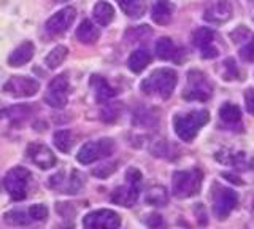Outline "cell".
Instances as JSON below:
<instances>
[{
	"label": "cell",
	"instance_id": "11",
	"mask_svg": "<svg viewBox=\"0 0 254 229\" xmlns=\"http://www.w3.org/2000/svg\"><path fill=\"white\" fill-rule=\"evenodd\" d=\"M75 18H76V10L73 6H65V8L54 13L53 16L46 21V24H45L46 32L50 35H61L73 24Z\"/></svg>",
	"mask_w": 254,
	"mask_h": 229
},
{
	"label": "cell",
	"instance_id": "38",
	"mask_svg": "<svg viewBox=\"0 0 254 229\" xmlns=\"http://www.w3.org/2000/svg\"><path fill=\"white\" fill-rule=\"evenodd\" d=\"M200 54H202V58H205V59H211V58L218 56V50L211 45V46H206V48H202Z\"/></svg>",
	"mask_w": 254,
	"mask_h": 229
},
{
	"label": "cell",
	"instance_id": "21",
	"mask_svg": "<svg viewBox=\"0 0 254 229\" xmlns=\"http://www.w3.org/2000/svg\"><path fill=\"white\" fill-rule=\"evenodd\" d=\"M149 62H151V53L141 48V50H135L130 54L129 61H127V66H129V69L133 74H140L148 67Z\"/></svg>",
	"mask_w": 254,
	"mask_h": 229
},
{
	"label": "cell",
	"instance_id": "14",
	"mask_svg": "<svg viewBox=\"0 0 254 229\" xmlns=\"http://www.w3.org/2000/svg\"><path fill=\"white\" fill-rule=\"evenodd\" d=\"M64 173H58V175L51 177V186L56 189H61V193L67 194H75L78 193L83 186V177L81 173L76 170H71V175L68 178H62Z\"/></svg>",
	"mask_w": 254,
	"mask_h": 229
},
{
	"label": "cell",
	"instance_id": "37",
	"mask_svg": "<svg viewBox=\"0 0 254 229\" xmlns=\"http://www.w3.org/2000/svg\"><path fill=\"white\" fill-rule=\"evenodd\" d=\"M245 100H246V108L250 113H254V91L248 89L245 92Z\"/></svg>",
	"mask_w": 254,
	"mask_h": 229
},
{
	"label": "cell",
	"instance_id": "2",
	"mask_svg": "<svg viewBox=\"0 0 254 229\" xmlns=\"http://www.w3.org/2000/svg\"><path fill=\"white\" fill-rule=\"evenodd\" d=\"M210 121V115L206 110H194V112L177 115L173 118L175 134L183 142H192L200 131L202 126Z\"/></svg>",
	"mask_w": 254,
	"mask_h": 229
},
{
	"label": "cell",
	"instance_id": "25",
	"mask_svg": "<svg viewBox=\"0 0 254 229\" xmlns=\"http://www.w3.org/2000/svg\"><path fill=\"white\" fill-rule=\"evenodd\" d=\"M175 53H177V50H175V45H173V42L170 40L169 37H164V38H161V40H157V43H156V56L159 59H162V61L172 59L175 56Z\"/></svg>",
	"mask_w": 254,
	"mask_h": 229
},
{
	"label": "cell",
	"instance_id": "28",
	"mask_svg": "<svg viewBox=\"0 0 254 229\" xmlns=\"http://www.w3.org/2000/svg\"><path fill=\"white\" fill-rule=\"evenodd\" d=\"M5 221L8 225H13V226H24V225H29L32 218L30 215H27L26 212H21V210H11L5 213Z\"/></svg>",
	"mask_w": 254,
	"mask_h": 229
},
{
	"label": "cell",
	"instance_id": "36",
	"mask_svg": "<svg viewBox=\"0 0 254 229\" xmlns=\"http://www.w3.org/2000/svg\"><path fill=\"white\" fill-rule=\"evenodd\" d=\"M246 35H250V30L246 29V27H238L237 30H234V32H232V38H234L235 43L243 42Z\"/></svg>",
	"mask_w": 254,
	"mask_h": 229
},
{
	"label": "cell",
	"instance_id": "30",
	"mask_svg": "<svg viewBox=\"0 0 254 229\" xmlns=\"http://www.w3.org/2000/svg\"><path fill=\"white\" fill-rule=\"evenodd\" d=\"M3 115L10 120L11 123H22L29 116V108L19 105V107H11L3 112Z\"/></svg>",
	"mask_w": 254,
	"mask_h": 229
},
{
	"label": "cell",
	"instance_id": "26",
	"mask_svg": "<svg viewBox=\"0 0 254 229\" xmlns=\"http://www.w3.org/2000/svg\"><path fill=\"white\" fill-rule=\"evenodd\" d=\"M54 145L62 153H68L73 147V136L70 131H58L54 134Z\"/></svg>",
	"mask_w": 254,
	"mask_h": 229
},
{
	"label": "cell",
	"instance_id": "4",
	"mask_svg": "<svg viewBox=\"0 0 254 229\" xmlns=\"http://www.w3.org/2000/svg\"><path fill=\"white\" fill-rule=\"evenodd\" d=\"M115 152V142L111 139H100L95 142H87L84 144L76 154L78 162L81 164H92L95 161L107 157Z\"/></svg>",
	"mask_w": 254,
	"mask_h": 229
},
{
	"label": "cell",
	"instance_id": "7",
	"mask_svg": "<svg viewBox=\"0 0 254 229\" xmlns=\"http://www.w3.org/2000/svg\"><path fill=\"white\" fill-rule=\"evenodd\" d=\"M29 180H30V172L24 167H14L6 173L3 183L6 193L11 196V199L22 201L26 197Z\"/></svg>",
	"mask_w": 254,
	"mask_h": 229
},
{
	"label": "cell",
	"instance_id": "6",
	"mask_svg": "<svg viewBox=\"0 0 254 229\" xmlns=\"http://www.w3.org/2000/svg\"><path fill=\"white\" fill-rule=\"evenodd\" d=\"M211 84L206 80V76L202 72H192L188 74V86L185 92H183V97L186 100H198V102H205L211 97Z\"/></svg>",
	"mask_w": 254,
	"mask_h": 229
},
{
	"label": "cell",
	"instance_id": "5",
	"mask_svg": "<svg viewBox=\"0 0 254 229\" xmlns=\"http://www.w3.org/2000/svg\"><path fill=\"white\" fill-rule=\"evenodd\" d=\"M237 202L238 196L234 189L218 183L213 186V210L219 220H226L230 212L237 207Z\"/></svg>",
	"mask_w": 254,
	"mask_h": 229
},
{
	"label": "cell",
	"instance_id": "33",
	"mask_svg": "<svg viewBox=\"0 0 254 229\" xmlns=\"http://www.w3.org/2000/svg\"><path fill=\"white\" fill-rule=\"evenodd\" d=\"M240 56L246 62H254V37L251 38L248 45H245L243 48H242Z\"/></svg>",
	"mask_w": 254,
	"mask_h": 229
},
{
	"label": "cell",
	"instance_id": "17",
	"mask_svg": "<svg viewBox=\"0 0 254 229\" xmlns=\"http://www.w3.org/2000/svg\"><path fill=\"white\" fill-rule=\"evenodd\" d=\"M173 14V5L170 0H156V3L153 6V13L151 18L159 26H167L172 19Z\"/></svg>",
	"mask_w": 254,
	"mask_h": 229
},
{
	"label": "cell",
	"instance_id": "27",
	"mask_svg": "<svg viewBox=\"0 0 254 229\" xmlns=\"http://www.w3.org/2000/svg\"><path fill=\"white\" fill-rule=\"evenodd\" d=\"M214 40V34H213V30H210L208 27H200V29H197L194 35H192V42L195 46H198V48H206V46H211Z\"/></svg>",
	"mask_w": 254,
	"mask_h": 229
},
{
	"label": "cell",
	"instance_id": "22",
	"mask_svg": "<svg viewBox=\"0 0 254 229\" xmlns=\"http://www.w3.org/2000/svg\"><path fill=\"white\" fill-rule=\"evenodd\" d=\"M119 6L129 18H141L146 10V0H118Z\"/></svg>",
	"mask_w": 254,
	"mask_h": 229
},
{
	"label": "cell",
	"instance_id": "23",
	"mask_svg": "<svg viewBox=\"0 0 254 229\" xmlns=\"http://www.w3.org/2000/svg\"><path fill=\"white\" fill-rule=\"evenodd\" d=\"M219 118L227 126H237L242 123V112L234 104H224L219 108Z\"/></svg>",
	"mask_w": 254,
	"mask_h": 229
},
{
	"label": "cell",
	"instance_id": "9",
	"mask_svg": "<svg viewBox=\"0 0 254 229\" xmlns=\"http://www.w3.org/2000/svg\"><path fill=\"white\" fill-rule=\"evenodd\" d=\"M84 229H119L121 226V218L116 212L102 209L87 213L83 220Z\"/></svg>",
	"mask_w": 254,
	"mask_h": 229
},
{
	"label": "cell",
	"instance_id": "18",
	"mask_svg": "<svg viewBox=\"0 0 254 229\" xmlns=\"http://www.w3.org/2000/svg\"><path fill=\"white\" fill-rule=\"evenodd\" d=\"M99 37H100V30L99 27L94 24L92 21L89 19H84L81 24L78 26L76 29V38L81 43L84 45H92L99 40Z\"/></svg>",
	"mask_w": 254,
	"mask_h": 229
},
{
	"label": "cell",
	"instance_id": "13",
	"mask_svg": "<svg viewBox=\"0 0 254 229\" xmlns=\"http://www.w3.org/2000/svg\"><path fill=\"white\" fill-rule=\"evenodd\" d=\"M27 156L30 157V161L35 165H38L40 169H51L53 165H56V156L50 148L45 145L32 144L27 147Z\"/></svg>",
	"mask_w": 254,
	"mask_h": 229
},
{
	"label": "cell",
	"instance_id": "3",
	"mask_svg": "<svg viewBox=\"0 0 254 229\" xmlns=\"http://www.w3.org/2000/svg\"><path fill=\"white\" fill-rule=\"evenodd\" d=\"M202 178H203V173L198 169L175 172L173 180H172L173 194L177 197H181V199L195 196L198 191H200Z\"/></svg>",
	"mask_w": 254,
	"mask_h": 229
},
{
	"label": "cell",
	"instance_id": "31",
	"mask_svg": "<svg viewBox=\"0 0 254 229\" xmlns=\"http://www.w3.org/2000/svg\"><path fill=\"white\" fill-rule=\"evenodd\" d=\"M146 201L151 204V205H164L167 202V193L165 189L157 186V188H153L151 191L148 193L146 196Z\"/></svg>",
	"mask_w": 254,
	"mask_h": 229
},
{
	"label": "cell",
	"instance_id": "34",
	"mask_svg": "<svg viewBox=\"0 0 254 229\" xmlns=\"http://www.w3.org/2000/svg\"><path fill=\"white\" fill-rule=\"evenodd\" d=\"M115 170H116V164H105V165H100L99 169H94V175H97L99 178H107Z\"/></svg>",
	"mask_w": 254,
	"mask_h": 229
},
{
	"label": "cell",
	"instance_id": "32",
	"mask_svg": "<svg viewBox=\"0 0 254 229\" xmlns=\"http://www.w3.org/2000/svg\"><path fill=\"white\" fill-rule=\"evenodd\" d=\"M29 215H30V218L34 220V221L46 220V217H48V209H46V205H43V204H35V205H32V207L29 209Z\"/></svg>",
	"mask_w": 254,
	"mask_h": 229
},
{
	"label": "cell",
	"instance_id": "16",
	"mask_svg": "<svg viewBox=\"0 0 254 229\" xmlns=\"http://www.w3.org/2000/svg\"><path fill=\"white\" fill-rule=\"evenodd\" d=\"M34 50H35V46L32 42L21 43L18 48L10 54V58H8V64H10L11 67H21L24 64H27V62L32 59V56H34Z\"/></svg>",
	"mask_w": 254,
	"mask_h": 229
},
{
	"label": "cell",
	"instance_id": "20",
	"mask_svg": "<svg viewBox=\"0 0 254 229\" xmlns=\"http://www.w3.org/2000/svg\"><path fill=\"white\" fill-rule=\"evenodd\" d=\"M92 14L99 26H108L115 19V8L108 2H105V0H100V2L94 5Z\"/></svg>",
	"mask_w": 254,
	"mask_h": 229
},
{
	"label": "cell",
	"instance_id": "12",
	"mask_svg": "<svg viewBox=\"0 0 254 229\" xmlns=\"http://www.w3.org/2000/svg\"><path fill=\"white\" fill-rule=\"evenodd\" d=\"M234 6L230 0H214L213 3L206 6L203 13V19L213 22V24H224L230 18H232Z\"/></svg>",
	"mask_w": 254,
	"mask_h": 229
},
{
	"label": "cell",
	"instance_id": "39",
	"mask_svg": "<svg viewBox=\"0 0 254 229\" xmlns=\"http://www.w3.org/2000/svg\"><path fill=\"white\" fill-rule=\"evenodd\" d=\"M58 2H67V0H58Z\"/></svg>",
	"mask_w": 254,
	"mask_h": 229
},
{
	"label": "cell",
	"instance_id": "29",
	"mask_svg": "<svg viewBox=\"0 0 254 229\" xmlns=\"http://www.w3.org/2000/svg\"><path fill=\"white\" fill-rule=\"evenodd\" d=\"M216 159L219 162H224V164H230V165H235V167H242V162L245 159V154L237 152V153H230V152H219L216 153Z\"/></svg>",
	"mask_w": 254,
	"mask_h": 229
},
{
	"label": "cell",
	"instance_id": "10",
	"mask_svg": "<svg viewBox=\"0 0 254 229\" xmlns=\"http://www.w3.org/2000/svg\"><path fill=\"white\" fill-rule=\"evenodd\" d=\"M40 89V84L37 80L30 76H11L3 86V91L8 92L13 97H32L35 96Z\"/></svg>",
	"mask_w": 254,
	"mask_h": 229
},
{
	"label": "cell",
	"instance_id": "15",
	"mask_svg": "<svg viewBox=\"0 0 254 229\" xmlns=\"http://www.w3.org/2000/svg\"><path fill=\"white\" fill-rule=\"evenodd\" d=\"M138 189L140 185L127 181V185L115 189L113 194H111V201L118 205H123V207H132L138 199Z\"/></svg>",
	"mask_w": 254,
	"mask_h": 229
},
{
	"label": "cell",
	"instance_id": "24",
	"mask_svg": "<svg viewBox=\"0 0 254 229\" xmlns=\"http://www.w3.org/2000/svg\"><path fill=\"white\" fill-rule=\"evenodd\" d=\"M67 54H68V50H67V46H64V45H59V46H56V48H53L50 51V54L46 56L45 59V64L50 67V69H58L64 61H65L67 58Z\"/></svg>",
	"mask_w": 254,
	"mask_h": 229
},
{
	"label": "cell",
	"instance_id": "8",
	"mask_svg": "<svg viewBox=\"0 0 254 229\" xmlns=\"http://www.w3.org/2000/svg\"><path fill=\"white\" fill-rule=\"evenodd\" d=\"M68 89H70V83L65 74L54 76L45 94V102L53 108H64L67 105Z\"/></svg>",
	"mask_w": 254,
	"mask_h": 229
},
{
	"label": "cell",
	"instance_id": "1",
	"mask_svg": "<svg viewBox=\"0 0 254 229\" xmlns=\"http://www.w3.org/2000/svg\"><path fill=\"white\" fill-rule=\"evenodd\" d=\"M178 76L172 69H157L141 81V91L148 96L169 99L177 86Z\"/></svg>",
	"mask_w": 254,
	"mask_h": 229
},
{
	"label": "cell",
	"instance_id": "35",
	"mask_svg": "<svg viewBox=\"0 0 254 229\" xmlns=\"http://www.w3.org/2000/svg\"><path fill=\"white\" fill-rule=\"evenodd\" d=\"M146 223L151 229H161L164 226V221L159 215H149V218L146 220Z\"/></svg>",
	"mask_w": 254,
	"mask_h": 229
},
{
	"label": "cell",
	"instance_id": "19",
	"mask_svg": "<svg viewBox=\"0 0 254 229\" xmlns=\"http://www.w3.org/2000/svg\"><path fill=\"white\" fill-rule=\"evenodd\" d=\"M91 86L94 88L95 97H97V100L100 102V104L108 102L110 99H113L116 96V91L108 84V81L105 80V78H102L99 75H94L91 78Z\"/></svg>",
	"mask_w": 254,
	"mask_h": 229
}]
</instances>
